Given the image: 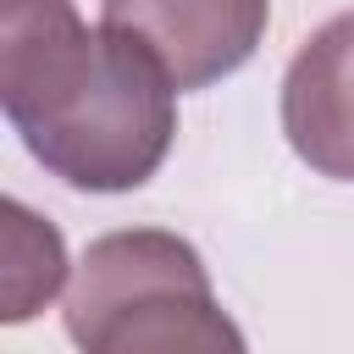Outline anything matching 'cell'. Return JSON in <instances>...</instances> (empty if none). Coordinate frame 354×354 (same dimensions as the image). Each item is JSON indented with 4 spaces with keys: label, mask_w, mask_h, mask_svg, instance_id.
<instances>
[{
    "label": "cell",
    "mask_w": 354,
    "mask_h": 354,
    "mask_svg": "<svg viewBox=\"0 0 354 354\" xmlns=\"http://www.w3.org/2000/svg\"><path fill=\"white\" fill-rule=\"evenodd\" d=\"M100 22L133 33L177 94L232 77L266 39L271 0H100Z\"/></svg>",
    "instance_id": "obj_3"
},
{
    "label": "cell",
    "mask_w": 354,
    "mask_h": 354,
    "mask_svg": "<svg viewBox=\"0 0 354 354\" xmlns=\"http://www.w3.org/2000/svg\"><path fill=\"white\" fill-rule=\"evenodd\" d=\"M66 271L72 260L61 227L44 210L0 194V326L44 315L50 299L66 288Z\"/></svg>",
    "instance_id": "obj_5"
},
{
    "label": "cell",
    "mask_w": 354,
    "mask_h": 354,
    "mask_svg": "<svg viewBox=\"0 0 354 354\" xmlns=\"http://www.w3.org/2000/svg\"><path fill=\"white\" fill-rule=\"evenodd\" d=\"M61 315L66 337L88 354L243 348V332L216 304L199 249L166 227H127L94 238L72 266Z\"/></svg>",
    "instance_id": "obj_2"
},
{
    "label": "cell",
    "mask_w": 354,
    "mask_h": 354,
    "mask_svg": "<svg viewBox=\"0 0 354 354\" xmlns=\"http://www.w3.org/2000/svg\"><path fill=\"white\" fill-rule=\"evenodd\" d=\"M282 133L332 183H354V11L326 17L282 72Z\"/></svg>",
    "instance_id": "obj_4"
},
{
    "label": "cell",
    "mask_w": 354,
    "mask_h": 354,
    "mask_svg": "<svg viewBox=\"0 0 354 354\" xmlns=\"http://www.w3.org/2000/svg\"><path fill=\"white\" fill-rule=\"evenodd\" d=\"M0 116L83 194L144 188L177 138V83L122 28L72 0H0Z\"/></svg>",
    "instance_id": "obj_1"
}]
</instances>
